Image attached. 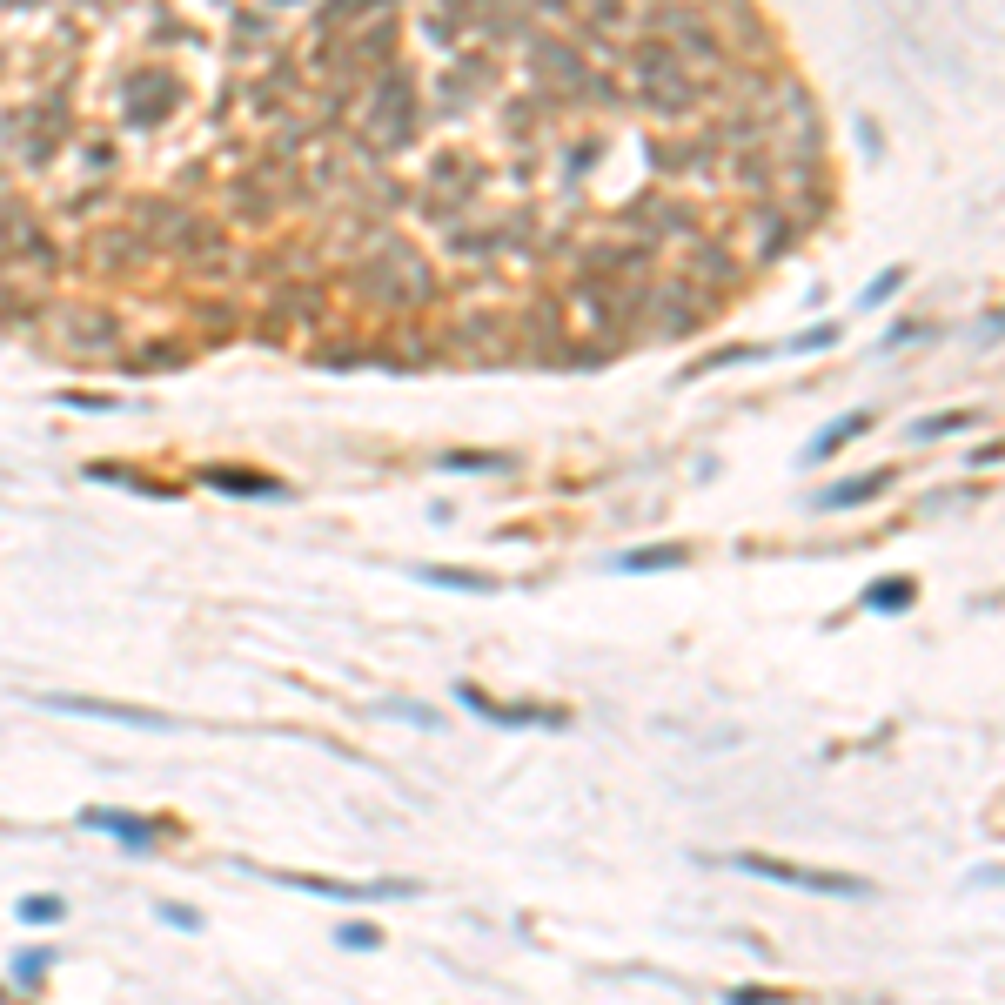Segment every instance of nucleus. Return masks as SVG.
Masks as SVG:
<instances>
[{"label":"nucleus","mask_w":1005,"mask_h":1005,"mask_svg":"<svg viewBox=\"0 0 1005 1005\" xmlns=\"http://www.w3.org/2000/svg\"><path fill=\"white\" fill-rule=\"evenodd\" d=\"M94 262L108 268V275H114V268L128 275V268H141V262H148V235H141V228H108V235L94 242Z\"/></svg>","instance_id":"11"},{"label":"nucleus","mask_w":1005,"mask_h":1005,"mask_svg":"<svg viewBox=\"0 0 1005 1005\" xmlns=\"http://www.w3.org/2000/svg\"><path fill=\"white\" fill-rule=\"evenodd\" d=\"M423 583H443V590H469V597H490L496 577H476V570H416Z\"/></svg>","instance_id":"18"},{"label":"nucleus","mask_w":1005,"mask_h":1005,"mask_svg":"<svg viewBox=\"0 0 1005 1005\" xmlns=\"http://www.w3.org/2000/svg\"><path fill=\"white\" fill-rule=\"evenodd\" d=\"M47 965H54V952H21V959H14V979H21V985H34V979L47 972Z\"/></svg>","instance_id":"24"},{"label":"nucleus","mask_w":1005,"mask_h":1005,"mask_svg":"<svg viewBox=\"0 0 1005 1005\" xmlns=\"http://www.w3.org/2000/svg\"><path fill=\"white\" fill-rule=\"evenodd\" d=\"M771 175H778V161L764 155V148H751V155H731V188L737 195H771Z\"/></svg>","instance_id":"14"},{"label":"nucleus","mask_w":1005,"mask_h":1005,"mask_svg":"<svg viewBox=\"0 0 1005 1005\" xmlns=\"http://www.w3.org/2000/svg\"><path fill=\"white\" fill-rule=\"evenodd\" d=\"M798 235H804V228H791L771 201H751V208L737 215V242H744V262H751V268L784 262V255L798 248Z\"/></svg>","instance_id":"2"},{"label":"nucleus","mask_w":1005,"mask_h":1005,"mask_svg":"<svg viewBox=\"0 0 1005 1005\" xmlns=\"http://www.w3.org/2000/svg\"><path fill=\"white\" fill-rule=\"evenodd\" d=\"M81 825L114 831V838H121V845H134V851L155 845V825H148V818H134V811H81Z\"/></svg>","instance_id":"13"},{"label":"nucleus","mask_w":1005,"mask_h":1005,"mask_svg":"<svg viewBox=\"0 0 1005 1005\" xmlns=\"http://www.w3.org/2000/svg\"><path fill=\"white\" fill-rule=\"evenodd\" d=\"M262 41H268L262 14H235V47H262Z\"/></svg>","instance_id":"22"},{"label":"nucleus","mask_w":1005,"mask_h":1005,"mask_svg":"<svg viewBox=\"0 0 1005 1005\" xmlns=\"http://www.w3.org/2000/svg\"><path fill=\"white\" fill-rule=\"evenodd\" d=\"M61 335L74 349H108V342H121V322L101 309H61Z\"/></svg>","instance_id":"10"},{"label":"nucleus","mask_w":1005,"mask_h":1005,"mask_svg":"<svg viewBox=\"0 0 1005 1005\" xmlns=\"http://www.w3.org/2000/svg\"><path fill=\"white\" fill-rule=\"evenodd\" d=\"M731 865H737V871H758V878H778V885H791V892H831V898H858V892H865L858 878H838V871H804V865H784V858H771V851H737Z\"/></svg>","instance_id":"4"},{"label":"nucleus","mask_w":1005,"mask_h":1005,"mask_svg":"<svg viewBox=\"0 0 1005 1005\" xmlns=\"http://www.w3.org/2000/svg\"><path fill=\"white\" fill-rule=\"evenodd\" d=\"M677 268H684L677 282H691L704 302H711V289H737V282L751 275V262H744L724 235H691V242H677Z\"/></svg>","instance_id":"1"},{"label":"nucleus","mask_w":1005,"mask_h":1005,"mask_svg":"<svg viewBox=\"0 0 1005 1005\" xmlns=\"http://www.w3.org/2000/svg\"><path fill=\"white\" fill-rule=\"evenodd\" d=\"M21 918H27V925H61L67 905H61V898H21Z\"/></svg>","instance_id":"20"},{"label":"nucleus","mask_w":1005,"mask_h":1005,"mask_svg":"<svg viewBox=\"0 0 1005 1005\" xmlns=\"http://www.w3.org/2000/svg\"><path fill=\"white\" fill-rule=\"evenodd\" d=\"M945 429H965V416H932V423H918V436H945Z\"/></svg>","instance_id":"28"},{"label":"nucleus","mask_w":1005,"mask_h":1005,"mask_svg":"<svg viewBox=\"0 0 1005 1005\" xmlns=\"http://www.w3.org/2000/svg\"><path fill=\"white\" fill-rule=\"evenodd\" d=\"M912 603V577H885L865 590V610H905Z\"/></svg>","instance_id":"19"},{"label":"nucleus","mask_w":1005,"mask_h":1005,"mask_svg":"<svg viewBox=\"0 0 1005 1005\" xmlns=\"http://www.w3.org/2000/svg\"><path fill=\"white\" fill-rule=\"evenodd\" d=\"M208 483L228 490V496H275V490H282L275 476H255V469H208Z\"/></svg>","instance_id":"17"},{"label":"nucleus","mask_w":1005,"mask_h":1005,"mask_svg":"<svg viewBox=\"0 0 1005 1005\" xmlns=\"http://www.w3.org/2000/svg\"><path fill=\"white\" fill-rule=\"evenodd\" d=\"M865 429H871V409H851V416H838V423H831L825 436H811L804 463H825V456H838V449H845L851 436H865Z\"/></svg>","instance_id":"15"},{"label":"nucleus","mask_w":1005,"mask_h":1005,"mask_svg":"<svg viewBox=\"0 0 1005 1005\" xmlns=\"http://www.w3.org/2000/svg\"><path fill=\"white\" fill-rule=\"evenodd\" d=\"M691 7H697V0H691Z\"/></svg>","instance_id":"30"},{"label":"nucleus","mask_w":1005,"mask_h":1005,"mask_svg":"<svg viewBox=\"0 0 1005 1005\" xmlns=\"http://www.w3.org/2000/svg\"><path fill=\"white\" fill-rule=\"evenodd\" d=\"M342 945H349V952H376V925H349Z\"/></svg>","instance_id":"26"},{"label":"nucleus","mask_w":1005,"mask_h":1005,"mask_svg":"<svg viewBox=\"0 0 1005 1005\" xmlns=\"http://www.w3.org/2000/svg\"><path fill=\"white\" fill-rule=\"evenodd\" d=\"M898 289H905V268H885V275H878V282L865 289V309H878V302H892Z\"/></svg>","instance_id":"21"},{"label":"nucleus","mask_w":1005,"mask_h":1005,"mask_svg":"<svg viewBox=\"0 0 1005 1005\" xmlns=\"http://www.w3.org/2000/svg\"><path fill=\"white\" fill-rule=\"evenodd\" d=\"M530 67L550 81L557 94H590V61H583V47H570V41H550V34H530Z\"/></svg>","instance_id":"5"},{"label":"nucleus","mask_w":1005,"mask_h":1005,"mask_svg":"<svg viewBox=\"0 0 1005 1005\" xmlns=\"http://www.w3.org/2000/svg\"><path fill=\"white\" fill-rule=\"evenodd\" d=\"M449 469H503V456H443Z\"/></svg>","instance_id":"27"},{"label":"nucleus","mask_w":1005,"mask_h":1005,"mask_svg":"<svg viewBox=\"0 0 1005 1005\" xmlns=\"http://www.w3.org/2000/svg\"><path fill=\"white\" fill-rule=\"evenodd\" d=\"M47 711H67V717H108V724H134V731H168L175 717H155V711H134V704H108V697H67V691H41Z\"/></svg>","instance_id":"6"},{"label":"nucleus","mask_w":1005,"mask_h":1005,"mask_svg":"<svg viewBox=\"0 0 1005 1005\" xmlns=\"http://www.w3.org/2000/svg\"><path fill=\"white\" fill-rule=\"evenodd\" d=\"M175 108H181V81L175 74L141 67V74L121 81V121H128V128H155L161 114H175Z\"/></svg>","instance_id":"3"},{"label":"nucleus","mask_w":1005,"mask_h":1005,"mask_svg":"<svg viewBox=\"0 0 1005 1005\" xmlns=\"http://www.w3.org/2000/svg\"><path fill=\"white\" fill-rule=\"evenodd\" d=\"M456 697H463L469 711H483V717H490V724H557V711H510V704H490V697L476 691V684H463V691H456Z\"/></svg>","instance_id":"16"},{"label":"nucleus","mask_w":1005,"mask_h":1005,"mask_svg":"<svg viewBox=\"0 0 1005 1005\" xmlns=\"http://www.w3.org/2000/svg\"><path fill=\"white\" fill-rule=\"evenodd\" d=\"M483 74H490L483 61H456V67H449V81H436V114H443V121L469 114L476 101H483Z\"/></svg>","instance_id":"7"},{"label":"nucleus","mask_w":1005,"mask_h":1005,"mask_svg":"<svg viewBox=\"0 0 1005 1005\" xmlns=\"http://www.w3.org/2000/svg\"><path fill=\"white\" fill-rule=\"evenodd\" d=\"M376 14H396V0H322V7H315V34H322V41H335V34H349V27L376 21Z\"/></svg>","instance_id":"8"},{"label":"nucleus","mask_w":1005,"mask_h":1005,"mask_svg":"<svg viewBox=\"0 0 1005 1005\" xmlns=\"http://www.w3.org/2000/svg\"><path fill=\"white\" fill-rule=\"evenodd\" d=\"M670 563H684V550H637L624 557V570H670Z\"/></svg>","instance_id":"23"},{"label":"nucleus","mask_w":1005,"mask_h":1005,"mask_svg":"<svg viewBox=\"0 0 1005 1005\" xmlns=\"http://www.w3.org/2000/svg\"><path fill=\"white\" fill-rule=\"evenodd\" d=\"M275 7H289V0H275Z\"/></svg>","instance_id":"29"},{"label":"nucleus","mask_w":1005,"mask_h":1005,"mask_svg":"<svg viewBox=\"0 0 1005 1005\" xmlns=\"http://www.w3.org/2000/svg\"><path fill=\"white\" fill-rule=\"evenodd\" d=\"M155 912L168 918L175 932H201V912H188V905H175V898H168V905H155Z\"/></svg>","instance_id":"25"},{"label":"nucleus","mask_w":1005,"mask_h":1005,"mask_svg":"<svg viewBox=\"0 0 1005 1005\" xmlns=\"http://www.w3.org/2000/svg\"><path fill=\"white\" fill-rule=\"evenodd\" d=\"M892 490V469H865V476H845V483H831L818 503L825 510H858V503H871V496H885Z\"/></svg>","instance_id":"12"},{"label":"nucleus","mask_w":1005,"mask_h":1005,"mask_svg":"<svg viewBox=\"0 0 1005 1005\" xmlns=\"http://www.w3.org/2000/svg\"><path fill=\"white\" fill-rule=\"evenodd\" d=\"M456 342H469L476 356H510V315H496V309H469L463 322H456Z\"/></svg>","instance_id":"9"}]
</instances>
